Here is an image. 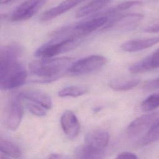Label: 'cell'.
<instances>
[{
  "instance_id": "obj_1",
  "label": "cell",
  "mask_w": 159,
  "mask_h": 159,
  "mask_svg": "<svg viewBox=\"0 0 159 159\" xmlns=\"http://www.w3.org/2000/svg\"><path fill=\"white\" fill-rule=\"evenodd\" d=\"M71 57L42 58L32 61L29 70L34 75L42 78L38 82L49 83L63 76L74 63Z\"/></svg>"
},
{
  "instance_id": "obj_2",
  "label": "cell",
  "mask_w": 159,
  "mask_h": 159,
  "mask_svg": "<svg viewBox=\"0 0 159 159\" xmlns=\"http://www.w3.org/2000/svg\"><path fill=\"white\" fill-rule=\"evenodd\" d=\"M27 72L19 60L0 61V87L1 89H12L24 84Z\"/></svg>"
},
{
  "instance_id": "obj_3",
  "label": "cell",
  "mask_w": 159,
  "mask_h": 159,
  "mask_svg": "<svg viewBox=\"0 0 159 159\" xmlns=\"http://www.w3.org/2000/svg\"><path fill=\"white\" fill-rule=\"evenodd\" d=\"M81 42V38L71 37L58 41H51L39 48L34 52L35 57L42 58H53L59 54L72 50Z\"/></svg>"
},
{
  "instance_id": "obj_4",
  "label": "cell",
  "mask_w": 159,
  "mask_h": 159,
  "mask_svg": "<svg viewBox=\"0 0 159 159\" xmlns=\"http://www.w3.org/2000/svg\"><path fill=\"white\" fill-rule=\"evenodd\" d=\"M159 121V112H152L141 116L134 120L128 125L126 133L129 139L140 140L150 129Z\"/></svg>"
},
{
  "instance_id": "obj_5",
  "label": "cell",
  "mask_w": 159,
  "mask_h": 159,
  "mask_svg": "<svg viewBox=\"0 0 159 159\" xmlns=\"http://www.w3.org/2000/svg\"><path fill=\"white\" fill-rule=\"evenodd\" d=\"M22 100L20 93H15L11 96L7 103L4 122L9 130H15L20 124L24 114Z\"/></svg>"
},
{
  "instance_id": "obj_6",
  "label": "cell",
  "mask_w": 159,
  "mask_h": 159,
  "mask_svg": "<svg viewBox=\"0 0 159 159\" xmlns=\"http://www.w3.org/2000/svg\"><path fill=\"white\" fill-rule=\"evenodd\" d=\"M107 60L104 56L93 55L78 60L71 65L68 72L75 75H84L98 71L107 63Z\"/></svg>"
},
{
  "instance_id": "obj_7",
  "label": "cell",
  "mask_w": 159,
  "mask_h": 159,
  "mask_svg": "<svg viewBox=\"0 0 159 159\" xmlns=\"http://www.w3.org/2000/svg\"><path fill=\"white\" fill-rule=\"evenodd\" d=\"M47 0H25L13 11L10 19L12 21L27 20L35 15Z\"/></svg>"
},
{
  "instance_id": "obj_8",
  "label": "cell",
  "mask_w": 159,
  "mask_h": 159,
  "mask_svg": "<svg viewBox=\"0 0 159 159\" xmlns=\"http://www.w3.org/2000/svg\"><path fill=\"white\" fill-rule=\"evenodd\" d=\"M60 124L65 135L71 139H75L80 131V124L76 115L70 110L65 111L61 116Z\"/></svg>"
},
{
  "instance_id": "obj_9",
  "label": "cell",
  "mask_w": 159,
  "mask_h": 159,
  "mask_svg": "<svg viewBox=\"0 0 159 159\" xmlns=\"http://www.w3.org/2000/svg\"><path fill=\"white\" fill-rule=\"evenodd\" d=\"M109 136L103 129H94L89 131L85 138L84 145L98 150L104 151L107 146Z\"/></svg>"
},
{
  "instance_id": "obj_10",
  "label": "cell",
  "mask_w": 159,
  "mask_h": 159,
  "mask_svg": "<svg viewBox=\"0 0 159 159\" xmlns=\"http://www.w3.org/2000/svg\"><path fill=\"white\" fill-rule=\"evenodd\" d=\"M22 99H26L39 104L47 110L51 109L52 101L50 96L47 93L37 89H26L19 93Z\"/></svg>"
},
{
  "instance_id": "obj_11",
  "label": "cell",
  "mask_w": 159,
  "mask_h": 159,
  "mask_svg": "<svg viewBox=\"0 0 159 159\" xmlns=\"http://www.w3.org/2000/svg\"><path fill=\"white\" fill-rule=\"evenodd\" d=\"M158 43H159V36L152 38L129 40L123 43L120 48L125 52H135L150 48Z\"/></svg>"
},
{
  "instance_id": "obj_12",
  "label": "cell",
  "mask_w": 159,
  "mask_h": 159,
  "mask_svg": "<svg viewBox=\"0 0 159 159\" xmlns=\"http://www.w3.org/2000/svg\"><path fill=\"white\" fill-rule=\"evenodd\" d=\"M144 16L142 14L132 13L127 14L116 18L111 21L110 24H107L106 28H114L117 29H130L135 24L140 22L143 19Z\"/></svg>"
},
{
  "instance_id": "obj_13",
  "label": "cell",
  "mask_w": 159,
  "mask_h": 159,
  "mask_svg": "<svg viewBox=\"0 0 159 159\" xmlns=\"http://www.w3.org/2000/svg\"><path fill=\"white\" fill-rule=\"evenodd\" d=\"M85 0H64L57 6L43 12L41 20L47 21L51 20L69 11Z\"/></svg>"
},
{
  "instance_id": "obj_14",
  "label": "cell",
  "mask_w": 159,
  "mask_h": 159,
  "mask_svg": "<svg viewBox=\"0 0 159 159\" xmlns=\"http://www.w3.org/2000/svg\"><path fill=\"white\" fill-rule=\"evenodd\" d=\"M23 52V47L18 43H8L1 48L0 61L19 60Z\"/></svg>"
},
{
  "instance_id": "obj_15",
  "label": "cell",
  "mask_w": 159,
  "mask_h": 159,
  "mask_svg": "<svg viewBox=\"0 0 159 159\" xmlns=\"http://www.w3.org/2000/svg\"><path fill=\"white\" fill-rule=\"evenodd\" d=\"M111 0H93L78 9L75 14L76 18L83 17L95 13L104 6Z\"/></svg>"
},
{
  "instance_id": "obj_16",
  "label": "cell",
  "mask_w": 159,
  "mask_h": 159,
  "mask_svg": "<svg viewBox=\"0 0 159 159\" xmlns=\"http://www.w3.org/2000/svg\"><path fill=\"white\" fill-rule=\"evenodd\" d=\"M1 153L14 158H19L21 156V150L19 146L11 140L2 139H0Z\"/></svg>"
},
{
  "instance_id": "obj_17",
  "label": "cell",
  "mask_w": 159,
  "mask_h": 159,
  "mask_svg": "<svg viewBox=\"0 0 159 159\" xmlns=\"http://www.w3.org/2000/svg\"><path fill=\"white\" fill-rule=\"evenodd\" d=\"M140 83L139 79L120 80L114 79L109 83V86L111 89L117 91H124L131 89L137 86Z\"/></svg>"
},
{
  "instance_id": "obj_18",
  "label": "cell",
  "mask_w": 159,
  "mask_h": 159,
  "mask_svg": "<svg viewBox=\"0 0 159 159\" xmlns=\"http://www.w3.org/2000/svg\"><path fill=\"white\" fill-rule=\"evenodd\" d=\"M76 159H104V151L94 149L84 145L77 150Z\"/></svg>"
},
{
  "instance_id": "obj_19",
  "label": "cell",
  "mask_w": 159,
  "mask_h": 159,
  "mask_svg": "<svg viewBox=\"0 0 159 159\" xmlns=\"http://www.w3.org/2000/svg\"><path fill=\"white\" fill-rule=\"evenodd\" d=\"M89 88L84 86H71L63 88L58 91L59 97H73L76 98L88 93Z\"/></svg>"
},
{
  "instance_id": "obj_20",
  "label": "cell",
  "mask_w": 159,
  "mask_h": 159,
  "mask_svg": "<svg viewBox=\"0 0 159 159\" xmlns=\"http://www.w3.org/2000/svg\"><path fill=\"white\" fill-rule=\"evenodd\" d=\"M159 140V121L157 122L150 130L137 142L138 146H145Z\"/></svg>"
},
{
  "instance_id": "obj_21",
  "label": "cell",
  "mask_w": 159,
  "mask_h": 159,
  "mask_svg": "<svg viewBox=\"0 0 159 159\" xmlns=\"http://www.w3.org/2000/svg\"><path fill=\"white\" fill-rule=\"evenodd\" d=\"M152 69L153 68L151 63V57L150 55L144 58L143 59L131 65L129 68V71L131 73L136 74L146 72Z\"/></svg>"
},
{
  "instance_id": "obj_22",
  "label": "cell",
  "mask_w": 159,
  "mask_h": 159,
  "mask_svg": "<svg viewBox=\"0 0 159 159\" xmlns=\"http://www.w3.org/2000/svg\"><path fill=\"white\" fill-rule=\"evenodd\" d=\"M159 107V93H154L148 96L141 104V109L144 112L154 110Z\"/></svg>"
},
{
  "instance_id": "obj_23",
  "label": "cell",
  "mask_w": 159,
  "mask_h": 159,
  "mask_svg": "<svg viewBox=\"0 0 159 159\" xmlns=\"http://www.w3.org/2000/svg\"><path fill=\"white\" fill-rule=\"evenodd\" d=\"M27 107L32 114L37 116H44L47 114V109L32 102L29 101L27 103Z\"/></svg>"
},
{
  "instance_id": "obj_24",
  "label": "cell",
  "mask_w": 159,
  "mask_h": 159,
  "mask_svg": "<svg viewBox=\"0 0 159 159\" xmlns=\"http://www.w3.org/2000/svg\"><path fill=\"white\" fill-rule=\"evenodd\" d=\"M141 4H142V2L140 1H128L119 4L115 9L116 11H125L133 6Z\"/></svg>"
},
{
  "instance_id": "obj_25",
  "label": "cell",
  "mask_w": 159,
  "mask_h": 159,
  "mask_svg": "<svg viewBox=\"0 0 159 159\" xmlns=\"http://www.w3.org/2000/svg\"><path fill=\"white\" fill-rule=\"evenodd\" d=\"M159 88V78L148 81L143 85V89L146 91H152Z\"/></svg>"
},
{
  "instance_id": "obj_26",
  "label": "cell",
  "mask_w": 159,
  "mask_h": 159,
  "mask_svg": "<svg viewBox=\"0 0 159 159\" xmlns=\"http://www.w3.org/2000/svg\"><path fill=\"white\" fill-rule=\"evenodd\" d=\"M151 57V63L153 69L159 68V48L152 54Z\"/></svg>"
},
{
  "instance_id": "obj_27",
  "label": "cell",
  "mask_w": 159,
  "mask_h": 159,
  "mask_svg": "<svg viewBox=\"0 0 159 159\" xmlns=\"http://www.w3.org/2000/svg\"><path fill=\"white\" fill-rule=\"evenodd\" d=\"M115 159H139L137 156L131 152H123L119 154Z\"/></svg>"
},
{
  "instance_id": "obj_28",
  "label": "cell",
  "mask_w": 159,
  "mask_h": 159,
  "mask_svg": "<svg viewBox=\"0 0 159 159\" xmlns=\"http://www.w3.org/2000/svg\"><path fill=\"white\" fill-rule=\"evenodd\" d=\"M143 31L145 32H148V33L159 32V22L152 24L148 27H146L143 29Z\"/></svg>"
},
{
  "instance_id": "obj_29",
  "label": "cell",
  "mask_w": 159,
  "mask_h": 159,
  "mask_svg": "<svg viewBox=\"0 0 159 159\" xmlns=\"http://www.w3.org/2000/svg\"><path fill=\"white\" fill-rule=\"evenodd\" d=\"M47 159H68V158L63 154L53 153L50 155Z\"/></svg>"
},
{
  "instance_id": "obj_30",
  "label": "cell",
  "mask_w": 159,
  "mask_h": 159,
  "mask_svg": "<svg viewBox=\"0 0 159 159\" xmlns=\"http://www.w3.org/2000/svg\"><path fill=\"white\" fill-rule=\"evenodd\" d=\"M1 159H9L8 156L1 153Z\"/></svg>"
},
{
  "instance_id": "obj_31",
  "label": "cell",
  "mask_w": 159,
  "mask_h": 159,
  "mask_svg": "<svg viewBox=\"0 0 159 159\" xmlns=\"http://www.w3.org/2000/svg\"><path fill=\"white\" fill-rule=\"evenodd\" d=\"M12 0H0V2H1V4H6V3H8L9 2L11 1Z\"/></svg>"
}]
</instances>
